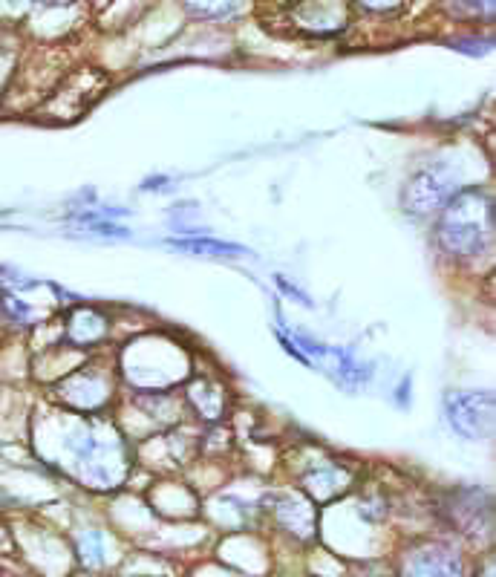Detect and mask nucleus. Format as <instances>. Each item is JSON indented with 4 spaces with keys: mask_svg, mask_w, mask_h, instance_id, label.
<instances>
[{
    "mask_svg": "<svg viewBox=\"0 0 496 577\" xmlns=\"http://www.w3.org/2000/svg\"><path fill=\"white\" fill-rule=\"evenodd\" d=\"M410 572H416V575H459L462 566H459L456 554L447 552L442 546H433V549H424L419 554V560L410 566Z\"/></svg>",
    "mask_w": 496,
    "mask_h": 577,
    "instance_id": "6",
    "label": "nucleus"
},
{
    "mask_svg": "<svg viewBox=\"0 0 496 577\" xmlns=\"http://www.w3.org/2000/svg\"><path fill=\"white\" fill-rule=\"evenodd\" d=\"M494 237V200L485 188L473 185L450 194L439 220V240L456 257H476Z\"/></svg>",
    "mask_w": 496,
    "mask_h": 577,
    "instance_id": "1",
    "label": "nucleus"
},
{
    "mask_svg": "<svg viewBox=\"0 0 496 577\" xmlns=\"http://www.w3.org/2000/svg\"><path fill=\"white\" fill-rule=\"evenodd\" d=\"M453 3L465 15H491L494 12V0H453Z\"/></svg>",
    "mask_w": 496,
    "mask_h": 577,
    "instance_id": "11",
    "label": "nucleus"
},
{
    "mask_svg": "<svg viewBox=\"0 0 496 577\" xmlns=\"http://www.w3.org/2000/svg\"><path fill=\"white\" fill-rule=\"evenodd\" d=\"M171 246L182 251H194V254H246L243 246L234 243H217V240H171Z\"/></svg>",
    "mask_w": 496,
    "mask_h": 577,
    "instance_id": "9",
    "label": "nucleus"
},
{
    "mask_svg": "<svg viewBox=\"0 0 496 577\" xmlns=\"http://www.w3.org/2000/svg\"><path fill=\"white\" fill-rule=\"evenodd\" d=\"M104 87H107V78L101 76L99 70H81L52 96L47 110L58 119H78L93 101L99 99Z\"/></svg>",
    "mask_w": 496,
    "mask_h": 577,
    "instance_id": "4",
    "label": "nucleus"
},
{
    "mask_svg": "<svg viewBox=\"0 0 496 577\" xmlns=\"http://www.w3.org/2000/svg\"><path fill=\"white\" fill-rule=\"evenodd\" d=\"M349 21L347 0H295L292 24L309 35H338Z\"/></svg>",
    "mask_w": 496,
    "mask_h": 577,
    "instance_id": "3",
    "label": "nucleus"
},
{
    "mask_svg": "<svg viewBox=\"0 0 496 577\" xmlns=\"http://www.w3.org/2000/svg\"><path fill=\"white\" fill-rule=\"evenodd\" d=\"M243 0H185V6L202 18H225L231 15Z\"/></svg>",
    "mask_w": 496,
    "mask_h": 577,
    "instance_id": "10",
    "label": "nucleus"
},
{
    "mask_svg": "<svg viewBox=\"0 0 496 577\" xmlns=\"http://www.w3.org/2000/svg\"><path fill=\"white\" fill-rule=\"evenodd\" d=\"M370 12H398L407 0H358Z\"/></svg>",
    "mask_w": 496,
    "mask_h": 577,
    "instance_id": "12",
    "label": "nucleus"
},
{
    "mask_svg": "<svg viewBox=\"0 0 496 577\" xmlns=\"http://www.w3.org/2000/svg\"><path fill=\"white\" fill-rule=\"evenodd\" d=\"M450 197V171L445 165L422 168L404 188V211L410 214H430Z\"/></svg>",
    "mask_w": 496,
    "mask_h": 577,
    "instance_id": "5",
    "label": "nucleus"
},
{
    "mask_svg": "<svg viewBox=\"0 0 496 577\" xmlns=\"http://www.w3.org/2000/svg\"><path fill=\"white\" fill-rule=\"evenodd\" d=\"M280 520H283L289 528H295L300 537H309V534H312V526H315V514H312V508H309L306 502H292V500L283 502V508H280Z\"/></svg>",
    "mask_w": 496,
    "mask_h": 577,
    "instance_id": "7",
    "label": "nucleus"
},
{
    "mask_svg": "<svg viewBox=\"0 0 496 577\" xmlns=\"http://www.w3.org/2000/svg\"><path fill=\"white\" fill-rule=\"evenodd\" d=\"M306 482H309V491L318 494V500H329L338 491H344V474L338 471H315Z\"/></svg>",
    "mask_w": 496,
    "mask_h": 577,
    "instance_id": "8",
    "label": "nucleus"
},
{
    "mask_svg": "<svg viewBox=\"0 0 496 577\" xmlns=\"http://www.w3.org/2000/svg\"><path fill=\"white\" fill-rule=\"evenodd\" d=\"M26 3H38V6H64L70 0H26Z\"/></svg>",
    "mask_w": 496,
    "mask_h": 577,
    "instance_id": "13",
    "label": "nucleus"
},
{
    "mask_svg": "<svg viewBox=\"0 0 496 577\" xmlns=\"http://www.w3.org/2000/svg\"><path fill=\"white\" fill-rule=\"evenodd\" d=\"M450 427L465 439H485L494 425V396L491 393H450L445 399Z\"/></svg>",
    "mask_w": 496,
    "mask_h": 577,
    "instance_id": "2",
    "label": "nucleus"
}]
</instances>
